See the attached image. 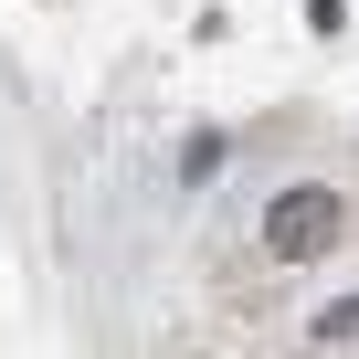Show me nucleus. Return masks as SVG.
<instances>
[{"label":"nucleus","mask_w":359,"mask_h":359,"mask_svg":"<svg viewBox=\"0 0 359 359\" xmlns=\"http://www.w3.org/2000/svg\"><path fill=\"white\" fill-rule=\"evenodd\" d=\"M338 243V191H285L275 212H264V254H327Z\"/></svg>","instance_id":"nucleus-1"}]
</instances>
